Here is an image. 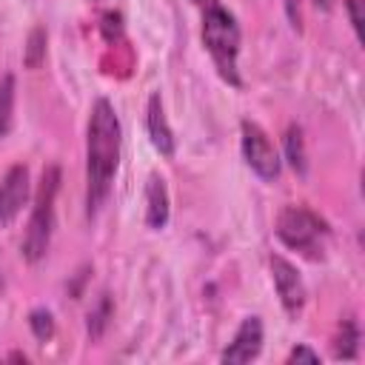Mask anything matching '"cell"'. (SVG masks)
Instances as JSON below:
<instances>
[{
  "mask_svg": "<svg viewBox=\"0 0 365 365\" xmlns=\"http://www.w3.org/2000/svg\"><path fill=\"white\" fill-rule=\"evenodd\" d=\"M120 145L123 131L114 106L100 97L91 106L88 114V131H86V208L88 217H94L103 202L111 194V182L120 165Z\"/></svg>",
  "mask_w": 365,
  "mask_h": 365,
  "instance_id": "obj_1",
  "label": "cell"
},
{
  "mask_svg": "<svg viewBox=\"0 0 365 365\" xmlns=\"http://www.w3.org/2000/svg\"><path fill=\"white\" fill-rule=\"evenodd\" d=\"M202 17V43L220 71V77L240 88V68H237V54H240V23L237 17L220 3V0H194Z\"/></svg>",
  "mask_w": 365,
  "mask_h": 365,
  "instance_id": "obj_2",
  "label": "cell"
},
{
  "mask_svg": "<svg viewBox=\"0 0 365 365\" xmlns=\"http://www.w3.org/2000/svg\"><path fill=\"white\" fill-rule=\"evenodd\" d=\"M277 237L288 248L299 251L302 257L322 259L328 237H331V228L317 211H311L305 205H285L279 211V217H277Z\"/></svg>",
  "mask_w": 365,
  "mask_h": 365,
  "instance_id": "obj_3",
  "label": "cell"
},
{
  "mask_svg": "<svg viewBox=\"0 0 365 365\" xmlns=\"http://www.w3.org/2000/svg\"><path fill=\"white\" fill-rule=\"evenodd\" d=\"M57 188H60V168L57 165H46L37 194H34V208H31V220L26 225V237H23V257L29 262H37L46 257L48 242H51V231H54V200H57Z\"/></svg>",
  "mask_w": 365,
  "mask_h": 365,
  "instance_id": "obj_4",
  "label": "cell"
},
{
  "mask_svg": "<svg viewBox=\"0 0 365 365\" xmlns=\"http://www.w3.org/2000/svg\"><path fill=\"white\" fill-rule=\"evenodd\" d=\"M240 134H242L240 145H242V157H245L248 168L262 180H277L279 177V154H277L274 143L268 140V134L251 120H242Z\"/></svg>",
  "mask_w": 365,
  "mask_h": 365,
  "instance_id": "obj_5",
  "label": "cell"
},
{
  "mask_svg": "<svg viewBox=\"0 0 365 365\" xmlns=\"http://www.w3.org/2000/svg\"><path fill=\"white\" fill-rule=\"evenodd\" d=\"M268 265H271V279H274V288H277V297H279L282 308H285L291 317H297V314L302 311V305H305V285H302V277H299L297 268H294L285 257H279V254H271Z\"/></svg>",
  "mask_w": 365,
  "mask_h": 365,
  "instance_id": "obj_6",
  "label": "cell"
},
{
  "mask_svg": "<svg viewBox=\"0 0 365 365\" xmlns=\"http://www.w3.org/2000/svg\"><path fill=\"white\" fill-rule=\"evenodd\" d=\"M29 200V168L23 163L11 165L0 177V225H9Z\"/></svg>",
  "mask_w": 365,
  "mask_h": 365,
  "instance_id": "obj_7",
  "label": "cell"
},
{
  "mask_svg": "<svg viewBox=\"0 0 365 365\" xmlns=\"http://www.w3.org/2000/svg\"><path fill=\"white\" fill-rule=\"evenodd\" d=\"M259 351H262V322H259V317H245L220 359L222 362H251L259 356Z\"/></svg>",
  "mask_w": 365,
  "mask_h": 365,
  "instance_id": "obj_8",
  "label": "cell"
},
{
  "mask_svg": "<svg viewBox=\"0 0 365 365\" xmlns=\"http://www.w3.org/2000/svg\"><path fill=\"white\" fill-rule=\"evenodd\" d=\"M145 128H148V137H151V145L163 154V157H174V148H177V140H174V131L165 120V108H163V97L154 91L148 97V106H145Z\"/></svg>",
  "mask_w": 365,
  "mask_h": 365,
  "instance_id": "obj_9",
  "label": "cell"
},
{
  "mask_svg": "<svg viewBox=\"0 0 365 365\" xmlns=\"http://www.w3.org/2000/svg\"><path fill=\"white\" fill-rule=\"evenodd\" d=\"M168 214H171V205H168L165 180L160 174H151L145 182V222H148V228H154V231L165 228Z\"/></svg>",
  "mask_w": 365,
  "mask_h": 365,
  "instance_id": "obj_10",
  "label": "cell"
},
{
  "mask_svg": "<svg viewBox=\"0 0 365 365\" xmlns=\"http://www.w3.org/2000/svg\"><path fill=\"white\" fill-rule=\"evenodd\" d=\"M334 356L336 359H356L359 356V328L354 319L339 322V331L334 336Z\"/></svg>",
  "mask_w": 365,
  "mask_h": 365,
  "instance_id": "obj_11",
  "label": "cell"
},
{
  "mask_svg": "<svg viewBox=\"0 0 365 365\" xmlns=\"http://www.w3.org/2000/svg\"><path fill=\"white\" fill-rule=\"evenodd\" d=\"M285 160L297 174H305L308 168V157H305V140H302V128L299 125H288L285 131Z\"/></svg>",
  "mask_w": 365,
  "mask_h": 365,
  "instance_id": "obj_12",
  "label": "cell"
},
{
  "mask_svg": "<svg viewBox=\"0 0 365 365\" xmlns=\"http://www.w3.org/2000/svg\"><path fill=\"white\" fill-rule=\"evenodd\" d=\"M11 111H14V77L3 74L0 77V140L11 128Z\"/></svg>",
  "mask_w": 365,
  "mask_h": 365,
  "instance_id": "obj_13",
  "label": "cell"
},
{
  "mask_svg": "<svg viewBox=\"0 0 365 365\" xmlns=\"http://www.w3.org/2000/svg\"><path fill=\"white\" fill-rule=\"evenodd\" d=\"M108 317H111V299H108V294H100L97 305L88 311V334L100 336L106 331V325H108Z\"/></svg>",
  "mask_w": 365,
  "mask_h": 365,
  "instance_id": "obj_14",
  "label": "cell"
},
{
  "mask_svg": "<svg viewBox=\"0 0 365 365\" xmlns=\"http://www.w3.org/2000/svg\"><path fill=\"white\" fill-rule=\"evenodd\" d=\"M29 328H31V334H34L40 342H48V339L54 336V317H51V311L34 308V311L29 314Z\"/></svg>",
  "mask_w": 365,
  "mask_h": 365,
  "instance_id": "obj_15",
  "label": "cell"
},
{
  "mask_svg": "<svg viewBox=\"0 0 365 365\" xmlns=\"http://www.w3.org/2000/svg\"><path fill=\"white\" fill-rule=\"evenodd\" d=\"M46 57V31L43 29H34L29 34V43H26V54H23V63L29 68H37Z\"/></svg>",
  "mask_w": 365,
  "mask_h": 365,
  "instance_id": "obj_16",
  "label": "cell"
},
{
  "mask_svg": "<svg viewBox=\"0 0 365 365\" xmlns=\"http://www.w3.org/2000/svg\"><path fill=\"white\" fill-rule=\"evenodd\" d=\"M285 362H319V354L317 351H311L308 345H297L291 354H288V359Z\"/></svg>",
  "mask_w": 365,
  "mask_h": 365,
  "instance_id": "obj_17",
  "label": "cell"
},
{
  "mask_svg": "<svg viewBox=\"0 0 365 365\" xmlns=\"http://www.w3.org/2000/svg\"><path fill=\"white\" fill-rule=\"evenodd\" d=\"M348 14H351V26L356 37H362V0H348Z\"/></svg>",
  "mask_w": 365,
  "mask_h": 365,
  "instance_id": "obj_18",
  "label": "cell"
},
{
  "mask_svg": "<svg viewBox=\"0 0 365 365\" xmlns=\"http://www.w3.org/2000/svg\"><path fill=\"white\" fill-rule=\"evenodd\" d=\"M314 3H317L319 9H328V6H331V0H314Z\"/></svg>",
  "mask_w": 365,
  "mask_h": 365,
  "instance_id": "obj_19",
  "label": "cell"
}]
</instances>
